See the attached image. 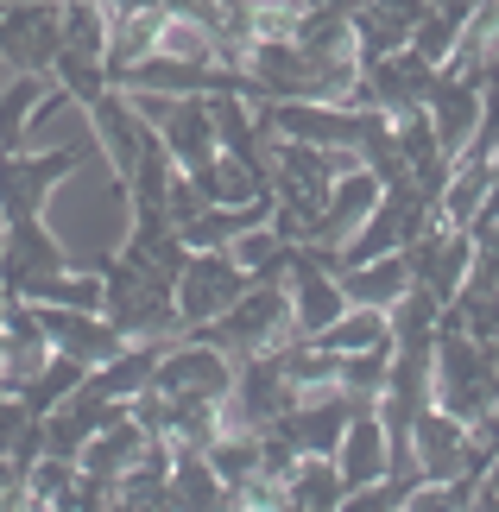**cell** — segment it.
Instances as JSON below:
<instances>
[{"label": "cell", "mask_w": 499, "mask_h": 512, "mask_svg": "<svg viewBox=\"0 0 499 512\" xmlns=\"http://www.w3.org/2000/svg\"><path fill=\"white\" fill-rule=\"evenodd\" d=\"M158 140H165L171 152V165L177 171H203L215 152H222V133H215V108H209V95H177L171 114L152 127Z\"/></svg>", "instance_id": "cell-12"}, {"label": "cell", "mask_w": 499, "mask_h": 512, "mask_svg": "<svg viewBox=\"0 0 499 512\" xmlns=\"http://www.w3.org/2000/svg\"><path fill=\"white\" fill-rule=\"evenodd\" d=\"M430 222H436V203H430V196L411 184V177H392L386 196L373 203V215H367V222L348 234L342 266L379 260V253H405V247H411V241H417V234H424ZM342 266H335V272H342Z\"/></svg>", "instance_id": "cell-2"}, {"label": "cell", "mask_w": 499, "mask_h": 512, "mask_svg": "<svg viewBox=\"0 0 499 512\" xmlns=\"http://www.w3.org/2000/svg\"><path fill=\"white\" fill-rule=\"evenodd\" d=\"M316 348H329V354H367V348H392V317L386 310H367V304H348L342 317H335L323 336H304Z\"/></svg>", "instance_id": "cell-20"}, {"label": "cell", "mask_w": 499, "mask_h": 512, "mask_svg": "<svg viewBox=\"0 0 499 512\" xmlns=\"http://www.w3.org/2000/svg\"><path fill=\"white\" fill-rule=\"evenodd\" d=\"M7 76H13V70H7V57H0V83H7Z\"/></svg>", "instance_id": "cell-31"}, {"label": "cell", "mask_w": 499, "mask_h": 512, "mask_svg": "<svg viewBox=\"0 0 499 512\" xmlns=\"http://www.w3.org/2000/svg\"><path fill=\"white\" fill-rule=\"evenodd\" d=\"M70 266V247L57 241V228L45 215H26V222L0 228V291L13 298H32V285H45L51 272Z\"/></svg>", "instance_id": "cell-4"}, {"label": "cell", "mask_w": 499, "mask_h": 512, "mask_svg": "<svg viewBox=\"0 0 499 512\" xmlns=\"http://www.w3.org/2000/svg\"><path fill=\"white\" fill-rule=\"evenodd\" d=\"M278 512H310V506H291V500H285V506H278Z\"/></svg>", "instance_id": "cell-29"}, {"label": "cell", "mask_w": 499, "mask_h": 512, "mask_svg": "<svg viewBox=\"0 0 499 512\" xmlns=\"http://www.w3.org/2000/svg\"><path fill=\"white\" fill-rule=\"evenodd\" d=\"M335 386L348 392V399H361V405H379V392H386L392 380V348H367V354H335Z\"/></svg>", "instance_id": "cell-23"}, {"label": "cell", "mask_w": 499, "mask_h": 512, "mask_svg": "<svg viewBox=\"0 0 499 512\" xmlns=\"http://www.w3.org/2000/svg\"><path fill=\"white\" fill-rule=\"evenodd\" d=\"M342 494H348V481H342V468H335V456H304L285 481V500L310 506V512H335Z\"/></svg>", "instance_id": "cell-22"}, {"label": "cell", "mask_w": 499, "mask_h": 512, "mask_svg": "<svg viewBox=\"0 0 499 512\" xmlns=\"http://www.w3.org/2000/svg\"><path fill=\"white\" fill-rule=\"evenodd\" d=\"M493 196H499V159H493Z\"/></svg>", "instance_id": "cell-30"}, {"label": "cell", "mask_w": 499, "mask_h": 512, "mask_svg": "<svg viewBox=\"0 0 499 512\" xmlns=\"http://www.w3.org/2000/svg\"><path fill=\"white\" fill-rule=\"evenodd\" d=\"M342 298L348 304H367V310H392L398 298L411 291V260L405 253H379V260H361V266H342Z\"/></svg>", "instance_id": "cell-15"}, {"label": "cell", "mask_w": 499, "mask_h": 512, "mask_svg": "<svg viewBox=\"0 0 499 512\" xmlns=\"http://www.w3.org/2000/svg\"><path fill=\"white\" fill-rule=\"evenodd\" d=\"M335 468H342L348 487H373V481L392 475V437H386L379 405H361V411H354V424L342 430V443H335Z\"/></svg>", "instance_id": "cell-14"}, {"label": "cell", "mask_w": 499, "mask_h": 512, "mask_svg": "<svg viewBox=\"0 0 499 512\" xmlns=\"http://www.w3.org/2000/svg\"><path fill=\"white\" fill-rule=\"evenodd\" d=\"M83 380H89V367H76V361H64V354H51L45 373H38V380H32L26 392H19V399H26V405L38 411V418H45V411H57V405H64V399H70V392L83 386Z\"/></svg>", "instance_id": "cell-25"}, {"label": "cell", "mask_w": 499, "mask_h": 512, "mask_svg": "<svg viewBox=\"0 0 499 512\" xmlns=\"http://www.w3.org/2000/svg\"><path fill=\"white\" fill-rule=\"evenodd\" d=\"M474 159H499V64L481 76V127H474ZM462 152V159H468Z\"/></svg>", "instance_id": "cell-27"}, {"label": "cell", "mask_w": 499, "mask_h": 512, "mask_svg": "<svg viewBox=\"0 0 499 512\" xmlns=\"http://www.w3.org/2000/svg\"><path fill=\"white\" fill-rule=\"evenodd\" d=\"M38 317H45V342H51V354H64V361H76V367H102L108 354H121L127 348V336L114 329L102 310H64V304H38Z\"/></svg>", "instance_id": "cell-10"}, {"label": "cell", "mask_w": 499, "mask_h": 512, "mask_svg": "<svg viewBox=\"0 0 499 512\" xmlns=\"http://www.w3.org/2000/svg\"><path fill=\"white\" fill-rule=\"evenodd\" d=\"M405 512H474V475L455 481H417L405 494Z\"/></svg>", "instance_id": "cell-26"}, {"label": "cell", "mask_w": 499, "mask_h": 512, "mask_svg": "<svg viewBox=\"0 0 499 512\" xmlns=\"http://www.w3.org/2000/svg\"><path fill=\"white\" fill-rule=\"evenodd\" d=\"M468 443H474V430L455 424L443 405H424V411H417L411 456H417V468H424V481H455V475H462V468H468Z\"/></svg>", "instance_id": "cell-13"}, {"label": "cell", "mask_w": 499, "mask_h": 512, "mask_svg": "<svg viewBox=\"0 0 499 512\" xmlns=\"http://www.w3.org/2000/svg\"><path fill=\"white\" fill-rule=\"evenodd\" d=\"M165 348L171 342H127L121 354H108L102 367L89 373V386L102 392V399H133V392H146L152 386V373H158V361H165Z\"/></svg>", "instance_id": "cell-17"}, {"label": "cell", "mask_w": 499, "mask_h": 512, "mask_svg": "<svg viewBox=\"0 0 499 512\" xmlns=\"http://www.w3.org/2000/svg\"><path fill=\"white\" fill-rule=\"evenodd\" d=\"M361 83H367V102L379 114H405V108H424V95L436 83V64H424L411 45H398L386 57H373V64H361Z\"/></svg>", "instance_id": "cell-11"}, {"label": "cell", "mask_w": 499, "mask_h": 512, "mask_svg": "<svg viewBox=\"0 0 499 512\" xmlns=\"http://www.w3.org/2000/svg\"><path fill=\"white\" fill-rule=\"evenodd\" d=\"M152 51L158 57H177V64H215V38L196 26V19H184V13H165V19H158ZM215 70H222V64H215Z\"/></svg>", "instance_id": "cell-24"}, {"label": "cell", "mask_w": 499, "mask_h": 512, "mask_svg": "<svg viewBox=\"0 0 499 512\" xmlns=\"http://www.w3.org/2000/svg\"><path fill=\"white\" fill-rule=\"evenodd\" d=\"M152 386L165 392V399H228L234 392V361L222 348H209L203 336H177L165 348V361H158Z\"/></svg>", "instance_id": "cell-8"}, {"label": "cell", "mask_w": 499, "mask_h": 512, "mask_svg": "<svg viewBox=\"0 0 499 512\" xmlns=\"http://www.w3.org/2000/svg\"><path fill=\"white\" fill-rule=\"evenodd\" d=\"M424 121L436 127V140H443L449 159H462V152L474 146V127H481V76L443 64L436 83H430V95H424Z\"/></svg>", "instance_id": "cell-9"}, {"label": "cell", "mask_w": 499, "mask_h": 512, "mask_svg": "<svg viewBox=\"0 0 499 512\" xmlns=\"http://www.w3.org/2000/svg\"><path fill=\"white\" fill-rule=\"evenodd\" d=\"M468 285H499V228L474 234V272H468Z\"/></svg>", "instance_id": "cell-28"}, {"label": "cell", "mask_w": 499, "mask_h": 512, "mask_svg": "<svg viewBox=\"0 0 499 512\" xmlns=\"http://www.w3.org/2000/svg\"><path fill=\"white\" fill-rule=\"evenodd\" d=\"M165 500H171V512H228V487L215 481V468L203 456H177Z\"/></svg>", "instance_id": "cell-21"}, {"label": "cell", "mask_w": 499, "mask_h": 512, "mask_svg": "<svg viewBox=\"0 0 499 512\" xmlns=\"http://www.w3.org/2000/svg\"><path fill=\"white\" fill-rule=\"evenodd\" d=\"M0 7H19V0H0Z\"/></svg>", "instance_id": "cell-32"}, {"label": "cell", "mask_w": 499, "mask_h": 512, "mask_svg": "<svg viewBox=\"0 0 499 512\" xmlns=\"http://www.w3.org/2000/svg\"><path fill=\"white\" fill-rule=\"evenodd\" d=\"M190 336H203L209 348H222L228 361L272 354V348H285V342L297 336V323H291V291H285V285H247L241 304L222 310V317L203 323V329H190Z\"/></svg>", "instance_id": "cell-1"}, {"label": "cell", "mask_w": 499, "mask_h": 512, "mask_svg": "<svg viewBox=\"0 0 499 512\" xmlns=\"http://www.w3.org/2000/svg\"><path fill=\"white\" fill-rule=\"evenodd\" d=\"M247 285L253 279L228 260V253H190L184 272H177V285H171L177 317H184V336H190V329H203V323H215L222 310H234Z\"/></svg>", "instance_id": "cell-5"}, {"label": "cell", "mask_w": 499, "mask_h": 512, "mask_svg": "<svg viewBox=\"0 0 499 512\" xmlns=\"http://www.w3.org/2000/svg\"><path fill=\"white\" fill-rule=\"evenodd\" d=\"M487 190H493V159H474V152H468V159H455L443 196H436V222L468 228V222H474V209L487 203Z\"/></svg>", "instance_id": "cell-19"}, {"label": "cell", "mask_w": 499, "mask_h": 512, "mask_svg": "<svg viewBox=\"0 0 499 512\" xmlns=\"http://www.w3.org/2000/svg\"><path fill=\"white\" fill-rule=\"evenodd\" d=\"M405 260H411V279L449 310L455 291H462L468 272H474V234H468V228H449V222H430V228L405 247Z\"/></svg>", "instance_id": "cell-7"}, {"label": "cell", "mask_w": 499, "mask_h": 512, "mask_svg": "<svg viewBox=\"0 0 499 512\" xmlns=\"http://www.w3.org/2000/svg\"><path fill=\"white\" fill-rule=\"evenodd\" d=\"M64 32H57V0H19L0 7V57L13 76H51Z\"/></svg>", "instance_id": "cell-6"}, {"label": "cell", "mask_w": 499, "mask_h": 512, "mask_svg": "<svg viewBox=\"0 0 499 512\" xmlns=\"http://www.w3.org/2000/svg\"><path fill=\"white\" fill-rule=\"evenodd\" d=\"M146 443H152V437H146V430H139L133 418H114L108 430H95V437L83 443V456H76V468H83L89 481H108V487H114V481H121L127 468L139 462V456H146Z\"/></svg>", "instance_id": "cell-16"}, {"label": "cell", "mask_w": 499, "mask_h": 512, "mask_svg": "<svg viewBox=\"0 0 499 512\" xmlns=\"http://www.w3.org/2000/svg\"><path fill=\"white\" fill-rule=\"evenodd\" d=\"M89 146H51V152H0V228L7 222H26V215H45L51 190L76 177L89 165Z\"/></svg>", "instance_id": "cell-3"}, {"label": "cell", "mask_w": 499, "mask_h": 512, "mask_svg": "<svg viewBox=\"0 0 499 512\" xmlns=\"http://www.w3.org/2000/svg\"><path fill=\"white\" fill-rule=\"evenodd\" d=\"M222 399H171L165 411V443L171 456H203V449L222 437Z\"/></svg>", "instance_id": "cell-18"}, {"label": "cell", "mask_w": 499, "mask_h": 512, "mask_svg": "<svg viewBox=\"0 0 499 512\" xmlns=\"http://www.w3.org/2000/svg\"><path fill=\"white\" fill-rule=\"evenodd\" d=\"M398 512H405V506H398Z\"/></svg>", "instance_id": "cell-33"}]
</instances>
